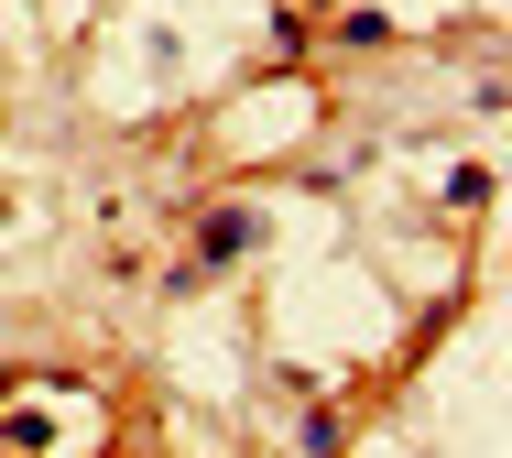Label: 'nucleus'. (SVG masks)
<instances>
[{
	"label": "nucleus",
	"instance_id": "1",
	"mask_svg": "<svg viewBox=\"0 0 512 458\" xmlns=\"http://www.w3.org/2000/svg\"><path fill=\"white\" fill-rule=\"evenodd\" d=\"M240 251H251V208H218L207 219V262H240Z\"/></svg>",
	"mask_w": 512,
	"mask_h": 458
}]
</instances>
